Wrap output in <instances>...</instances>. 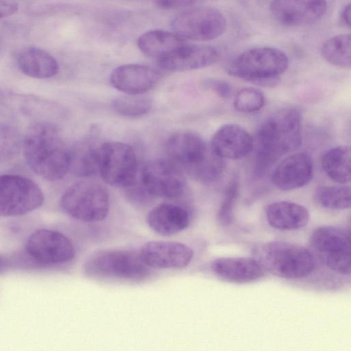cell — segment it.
Wrapping results in <instances>:
<instances>
[{
	"instance_id": "1",
	"label": "cell",
	"mask_w": 351,
	"mask_h": 351,
	"mask_svg": "<svg viewBox=\"0 0 351 351\" xmlns=\"http://www.w3.org/2000/svg\"><path fill=\"white\" fill-rule=\"evenodd\" d=\"M23 152L29 167L49 181L62 179L70 171L71 149L53 124L38 122L28 130Z\"/></svg>"
},
{
	"instance_id": "2",
	"label": "cell",
	"mask_w": 351,
	"mask_h": 351,
	"mask_svg": "<svg viewBox=\"0 0 351 351\" xmlns=\"http://www.w3.org/2000/svg\"><path fill=\"white\" fill-rule=\"evenodd\" d=\"M302 145V117L294 108L274 113L261 126L257 134L255 173L264 174L281 156Z\"/></svg>"
},
{
	"instance_id": "3",
	"label": "cell",
	"mask_w": 351,
	"mask_h": 351,
	"mask_svg": "<svg viewBox=\"0 0 351 351\" xmlns=\"http://www.w3.org/2000/svg\"><path fill=\"white\" fill-rule=\"evenodd\" d=\"M289 58L281 50L270 47L249 49L228 65V73L263 87H274L289 66Z\"/></svg>"
},
{
	"instance_id": "4",
	"label": "cell",
	"mask_w": 351,
	"mask_h": 351,
	"mask_svg": "<svg viewBox=\"0 0 351 351\" xmlns=\"http://www.w3.org/2000/svg\"><path fill=\"white\" fill-rule=\"evenodd\" d=\"M255 254L265 269L283 278L306 277L315 266L313 255L308 249L289 242L276 241L262 244Z\"/></svg>"
},
{
	"instance_id": "5",
	"label": "cell",
	"mask_w": 351,
	"mask_h": 351,
	"mask_svg": "<svg viewBox=\"0 0 351 351\" xmlns=\"http://www.w3.org/2000/svg\"><path fill=\"white\" fill-rule=\"evenodd\" d=\"M139 251L102 250L92 254L84 264L85 273L91 278L139 281L149 274Z\"/></svg>"
},
{
	"instance_id": "6",
	"label": "cell",
	"mask_w": 351,
	"mask_h": 351,
	"mask_svg": "<svg viewBox=\"0 0 351 351\" xmlns=\"http://www.w3.org/2000/svg\"><path fill=\"white\" fill-rule=\"evenodd\" d=\"M109 205L106 190L91 181H82L71 186L60 199V206L66 214L85 222L103 220L108 215Z\"/></svg>"
},
{
	"instance_id": "7",
	"label": "cell",
	"mask_w": 351,
	"mask_h": 351,
	"mask_svg": "<svg viewBox=\"0 0 351 351\" xmlns=\"http://www.w3.org/2000/svg\"><path fill=\"white\" fill-rule=\"evenodd\" d=\"M137 171V158L131 146L114 141L100 145L98 172L104 182L113 186L128 188L135 182Z\"/></svg>"
},
{
	"instance_id": "8",
	"label": "cell",
	"mask_w": 351,
	"mask_h": 351,
	"mask_svg": "<svg viewBox=\"0 0 351 351\" xmlns=\"http://www.w3.org/2000/svg\"><path fill=\"white\" fill-rule=\"evenodd\" d=\"M44 202L41 189L33 180L19 175L0 176V216L28 213Z\"/></svg>"
},
{
	"instance_id": "9",
	"label": "cell",
	"mask_w": 351,
	"mask_h": 351,
	"mask_svg": "<svg viewBox=\"0 0 351 351\" xmlns=\"http://www.w3.org/2000/svg\"><path fill=\"white\" fill-rule=\"evenodd\" d=\"M225 16L218 10L208 7L184 10L171 21L174 33L185 40L208 41L218 38L226 29Z\"/></svg>"
},
{
	"instance_id": "10",
	"label": "cell",
	"mask_w": 351,
	"mask_h": 351,
	"mask_svg": "<svg viewBox=\"0 0 351 351\" xmlns=\"http://www.w3.org/2000/svg\"><path fill=\"white\" fill-rule=\"evenodd\" d=\"M310 242L328 268L343 275L350 273V236L346 229L319 227L312 233Z\"/></svg>"
},
{
	"instance_id": "11",
	"label": "cell",
	"mask_w": 351,
	"mask_h": 351,
	"mask_svg": "<svg viewBox=\"0 0 351 351\" xmlns=\"http://www.w3.org/2000/svg\"><path fill=\"white\" fill-rule=\"evenodd\" d=\"M141 184L149 196L172 199L183 194L186 182L178 165L169 159H157L143 167Z\"/></svg>"
},
{
	"instance_id": "12",
	"label": "cell",
	"mask_w": 351,
	"mask_h": 351,
	"mask_svg": "<svg viewBox=\"0 0 351 351\" xmlns=\"http://www.w3.org/2000/svg\"><path fill=\"white\" fill-rule=\"evenodd\" d=\"M165 147L169 159L188 173L206 162L213 153L199 134L189 130L172 134Z\"/></svg>"
},
{
	"instance_id": "13",
	"label": "cell",
	"mask_w": 351,
	"mask_h": 351,
	"mask_svg": "<svg viewBox=\"0 0 351 351\" xmlns=\"http://www.w3.org/2000/svg\"><path fill=\"white\" fill-rule=\"evenodd\" d=\"M25 248L32 258L45 264L67 262L75 256L70 239L58 231L48 229H39L32 233Z\"/></svg>"
},
{
	"instance_id": "14",
	"label": "cell",
	"mask_w": 351,
	"mask_h": 351,
	"mask_svg": "<svg viewBox=\"0 0 351 351\" xmlns=\"http://www.w3.org/2000/svg\"><path fill=\"white\" fill-rule=\"evenodd\" d=\"M328 8L326 0H271L272 18L286 27H303L320 20Z\"/></svg>"
},
{
	"instance_id": "15",
	"label": "cell",
	"mask_w": 351,
	"mask_h": 351,
	"mask_svg": "<svg viewBox=\"0 0 351 351\" xmlns=\"http://www.w3.org/2000/svg\"><path fill=\"white\" fill-rule=\"evenodd\" d=\"M219 57V52L213 46L187 42L157 62L164 70L186 71L210 66L217 61Z\"/></svg>"
},
{
	"instance_id": "16",
	"label": "cell",
	"mask_w": 351,
	"mask_h": 351,
	"mask_svg": "<svg viewBox=\"0 0 351 351\" xmlns=\"http://www.w3.org/2000/svg\"><path fill=\"white\" fill-rule=\"evenodd\" d=\"M143 261L154 268H182L188 265L193 256L188 245L171 241H150L139 250Z\"/></svg>"
},
{
	"instance_id": "17",
	"label": "cell",
	"mask_w": 351,
	"mask_h": 351,
	"mask_svg": "<svg viewBox=\"0 0 351 351\" xmlns=\"http://www.w3.org/2000/svg\"><path fill=\"white\" fill-rule=\"evenodd\" d=\"M313 173L311 157L304 152L295 153L278 164L272 172L271 182L280 190H294L307 184Z\"/></svg>"
},
{
	"instance_id": "18",
	"label": "cell",
	"mask_w": 351,
	"mask_h": 351,
	"mask_svg": "<svg viewBox=\"0 0 351 351\" xmlns=\"http://www.w3.org/2000/svg\"><path fill=\"white\" fill-rule=\"evenodd\" d=\"M254 147L250 134L238 124L221 126L213 134L210 148L223 159L237 160L248 155Z\"/></svg>"
},
{
	"instance_id": "19",
	"label": "cell",
	"mask_w": 351,
	"mask_h": 351,
	"mask_svg": "<svg viewBox=\"0 0 351 351\" xmlns=\"http://www.w3.org/2000/svg\"><path fill=\"white\" fill-rule=\"evenodd\" d=\"M159 78V73L149 66L127 64L112 71L110 82L114 88L128 95H142L152 89Z\"/></svg>"
},
{
	"instance_id": "20",
	"label": "cell",
	"mask_w": 351,
	"mask_h": 351,
	"mask_svg": "<svg viewBox=\"0 0 351 351\" xmlns=\"http://www.w3.org/2000/svg\"><path fill=\"white\" fill-rule=\"evenodd\" d=\"M211 268L219 278L237 284L256 281L265 273V269L256 258L247 257L217 258L213 261Z\"/></svg>"
},
{
	"instance_id": "21",
	"label": "cell",
	"mask_w": 351,
	"mask_h": 351,
	"mask_svg": "<svg viewBox=\"0 0 351 351\" xmlns=\"http://www.w3.org/2000/svg\"><path fill=\"white\" fill-rule=\"evenodd\" d=\"M190 222L189 212L173 204H161L147 214V223L158 234L169 236L186 229Z\"/></svg>"
},
{
	"instance_id": "22",
	"label": "cell",
	"mask_w": 351,
	"mask_h": 351,
	"mask_svg": "<svg viewBox=\"0 0 351 351\" xmlns=\"http://www.w3.org/2000/svg\"><path fill=\"white\" fill-rule=\"evenodd\" d=\"M267 223L275 229L298 230L305 227L309 221L308 210L304 206L289 201L272 202L265 208Z\"/></svg>"
},
{
	"instance_id": "23",
	"label": "cell",
	"mask_w": 351,
	"mask_h": 351,
	"mask_svg": "<svg viewBox=\"0 0 351 351\" xmlns=\"http://www.w3.org/2000/svg\"><path fill=\"white\" fill-rule=\"evenodd\" d=\"M17 65L25 75L36 79H47L59 71L56 58L45 50L36 47H27L19 51Z\"/></svg>"
},
{
	"instance_id": "24",
	"label": "cell",
	"mask_w": 351,
	"mask_h": 351,
	"mask_svg": "<svg viewBox=\"0 0 351 351\" xmlns=\"http://www.w3.org/2000/svg\"><path fill=\"white\" fill-rule=\"evenodd\" d=\"M187 43L176 33L154 29L143 33L137 40L139 49L146 56L158 61Z\"/></svg>"
},
{
	"instance_id": "25",
	"label": "cell",
	"mask_w": 351,
	"mask_h": 351,
	"mask_svg": "<svg viewBox=\"0 0 351 351\" xmlns=\"http://www.w3.org/2000/svg\"><path fill=\"white\" fill-rule=\"evenodd\" d=\"M100 145H98L94 136L91 134L78 142L71 149L70 170L73 174L87 178L98 172Z\"/></svg>"
},
{
	"instance_id": "26",
	"label": "cell",
	"mask_w": 351,
	"mask_h": 351,
	"mask_svg": "<svg viewBox=\"0 0 351 351\" xmlns=\"http://www.w3.org/2000/svg\"><path fill=\"white\" fill-rule=\"evenodd\" d=\"M325 173L332 181L344 184L351 178V152L348 145H338L326 152L321 160Z\"/></svg>"
},
{
	"instance_id": "27",
	"label": "cell",
	"mask_w": 351,
	"mask_h": 351,
	"mask_svg": "<svg viewBox=\"0 0 351 351\" xmlns=\"http://www.w3.org/2000/svg\"><path fill=\"white\" fill-rule=\"evenodd\" d=\"M321 55L329 64L343 69L351 66L350 34H341L326 40L321 47Z\"/></svg>"
},
{
	"instance_id": "28",
	"label": "cell",
	"mask_w": 351,
	"mask_h": 351,
	"mask_svg": "<svg viewBox=\"0 0 351 351\" xmlns=\"http://www.w3.org/2000/svg\"><path fill=\"white\" fill-rule=\"evenodd\" d=\"M315 202L330 210H344L350 207V188L346 185L324 186L314 194Z\"/></svg>"
},
{
	"instance_id": "29",
	"label": "cell",
	"mask_w": 351,
	"mask_h": 351,
	"mask_svg": "<svg viewBox=\"0 0 351 351\" xmlns=\"http://www.w3.org/2000/svg\"><path fill=\"white\" fill-rule=\"evenodd\" d=\"M111 106L122 116L135 117L147 113L152 108V101L141 95H128L114 99Z\"/></svg>"
},
{
	"instance_id": "30",
	"label": "cell",
	"mask_w": 351,
	"mask_h": 351,
	"mask_svg": "<svg viewBox=\"0 0 351 351\" xmlns=\"http://www.w3.org/2000/svg\"><path fill=\"white\" fill-rule=\"evenodd\" d=\"M239 193V184L235 178L228 183L223 195L217 213V219L223 226H229L233 221V210Z\"/></svg>"
},
{
	"instance_id": "31",
	"label": "cell",
	"mask_w": 351,
	"mask_h": 351,
	"mask_svg": "<svg viewBox=\"0 0 351 351\" xmlns=\"http://www.w3.org/2000/svg\"><path fill=\"white\" fill-rule=\"evenodd\" d=\"M265 102V96L261 91L247 87L237 93L234 99V107L241 112H253L261 109Z\"/></svg>"
},
{
	"instance_id": "32",
	"label": "cell",
	"mask_w": 351,
	"mask_h": 351,
	"mask_svg": "<svg viewBox=\"0 0 351 351\" xmlns=\"http://www.w3.org/2000/svg\"><path fill=\"white\" fill-rule=\"evenodd\" d=\"M17 134L10 128H1L0 130V151L4 154H11L17 149Z\"/></svg>"
},
{
	"instance_id": "33",
	"label": "cell",
	"mask_w": 351,
	"mask_h": 351,
	"mask_svg": "<svg viewBox=\"0 0 351 351\" xmlns=\"http://www.w3.org/2000/svg\"><path fill=\"white\" fill-rule=\"evenodd\" d=\"M156 5L165 10L184 8L195 4L199 0H152Z\"/></svg>"
},
{
	"instance_id": "34",
	"label": "cell",
	"mask_w": 351,
	"mask_h": 351,
	"mask_svg": "<svg viewBox=\"0 0 351 351\" xmlns=\"http://www.w3.org/2000/svg\"><path fill=\"white\" fill-rule=\"evenodd\" d=\"M206 86L222 98L228 97L231 93V86L225 80H209L206 81Z\"/></svg>"
},
{
	"instance_id": "35",
	"label": "cell",
	"mask_w": 351,
	"mask_h": 351,
	"mask_svg": "<svg viewBox=\"0 0 351 351\" xmlns=\"http://www.w3.org/2000/svg\"><path fill=\"white\" fill-rule=\"evenodd\" d=\"M18 8V3L14 0H0V19L14 14Z\"/></svg>"
},
{
	"instance_id": "36",
	"label": "cell",
	"mask_w": 351,
	"mask_h": 351,
	"mask_svg": "<svg viewBox=\"0 0 351 351\" xmlns=\"http://www.w3.org/2000/svg\"><path fill=\"white\" fill-rule=\"evenodd\" d=\"M350 4L348 3L345 5L340 12L339 22L341 25L348 28L350 27Z\"/></svg>"
},
{
	"instance_id": "37",
	"label": "cell",
	"mask_w": 351,
	"mask_h": 351,
	"mask_svg": "<svg viewBox=\"0 0 351 351\" xmlns=\"http://www.w3.org/2000/svg\"><path fill=\"white\" fill-rule=\"evenodd\" d=\"M0 53H1V48H0Z\"/></svg>"
},
{
	"instance_id": "38",
	"label": "cell",
	"mask_w": 351,
	"mask_h": 351,
	"mask_svg": "<svg viewBox=\"0 0 351 351\" xmlns=\"http://www.w3.org/2000/svg\"><path fill=\"white\" fill-rule=\"evenodd\" d=\"M0 263H1V257H0Z\"/></svg>"
}]
</instances>
